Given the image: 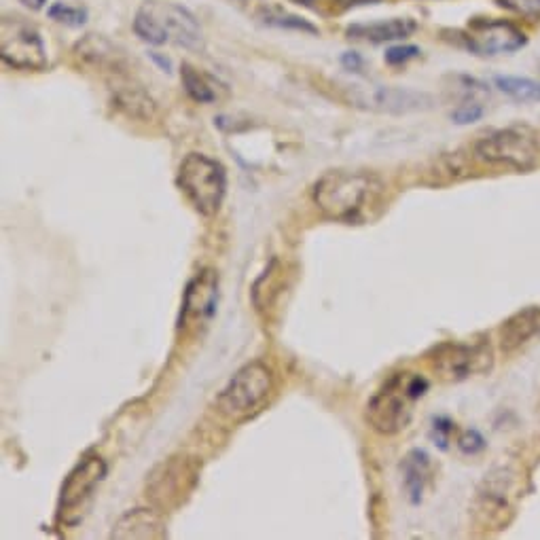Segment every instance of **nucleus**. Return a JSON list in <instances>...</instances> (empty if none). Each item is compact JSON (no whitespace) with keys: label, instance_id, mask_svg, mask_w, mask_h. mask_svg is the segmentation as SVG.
Wrapping results in <instances>:
<instances>
[{"label":"nucleus","instance_id":"nucleus-12","mask_svg":"<svg viewBox=\"0 0 540 540\" xmlns=\"http://www.w3.org/2000/svg\"><path fill=\"white\" fill-rule=\"evenodd\" d=\"M350 96L356 106L371 108L377 113H411L430 106V96L413 89L384 87V85H350Z\"/></svg>","mask_w":540,"mask_h":540},{"label":"nucleus","instance_id":"nucleus-13","mask_svg":"<svg viewBox=\"0 0 540 540\" xmlns=\"http://www.w3.org/2000/svg\"><path fill=\"white\" fill-rule=\"evenodd\" d=\"M219 303V274L214 269H202L185 288L183 308H180V329H197L214 316Z\"/></svg>","mask_w":540,"mask_h":540},{"label":"nucleus","instance_id":"nucleus-1","mask_svg":"<svg viewBox=\"0 0 540 540\" xmlns=\"http://www.w3.org/2000/svg\"><path fill=\"white\" fill-rule=\"evenodd\" d=\"M384 193V180L373 172L331 170L314 185V204L331 221L360 225L373 219Z\"/></svg>","mask_w":540,"mask_h":540},{"label":"nucleus","instance_id":"nucleus-24","mask_svg":"<svg viewBox=\"0 0 540 540\" xmlns=\"http://www.w3.org/2000/svg\"><path fill=\"white\" fill-rule=\"evenodd\" d=\"M483 115H485L483 104L479 100L471 98V100H464L462 104H458V108H454L452 119L458 125H468V123L479 121Z\"/></svg>","mask_w":540,"mask_h":540},{"label":"nucleus","instance_id":"nucleus-25","mask_svg":"<svg viewBox=\"0 0 540 540\" xmlns=\"http://www.w3.org/2000/svg\"><path fill=\"white\" fill-rule=\"evenodd\" d=\"M502 9H509L521 17L540 20V0H498Z\"/></svg>","mask_w":540,"mask_h":540},{"label":"nucleus","instance_id":"nucleus-16","mask_svg":"<svg viewBox=\"0 0 540 540\" xmlns=\"http://www.w3.org/2000/svg\"><path fill=\"white\" fill-rule=\"evenodd\" d=\"M166 536V521L153 509H132L123 513L111 532V538L115 540H161Z\"/></svg>","mask_w":540,"mask_h":540},{"label":"nucleus","instance_id":"nucleus-14","mask_svg":"<svg viewBox=\"0 0 540 540\" xmlns=\"http://www.w3.org/2000/svg\"><path fill=\"white\" fill-rule=\"evenodd\" d=\"M106 477V462L100 456H89L81 464L72 468V473L66 477L60 496V513L62 519L68 521V515L77 509H83L94 496L98 485Z\"/></svg>","mask_w":540,"mask_h":540},{"label":"nucleus","instance_id":"nucleus-3","mask_svg":"<svg viewBox=\"0 0 540 540\" xmlns=\"http://www.w3.org/2000/svg\"><path fill=\"white\" fill-rule=\"evenodd\" d=\"M426 390L428 382L424 375H390L367 403L365 418L369 426L386 437L399 435L411 422L413 403L422 399Z\"/></svg>","mask_w":540,"mask_h":540},{"label":"nucleus","instance_id":"nucleus-15","mask_svg":"<svg viewBox=\"0 0 540 540\" xmlns=\"http://www.w3.org/2000/svg\"><path fill=\"white\" fill-rule=\"evenodd\" d=\"M106 85L108 92H111L113 104L123 115H128L130 119L136 121H151L155 117L157 111L155 100L149 96L144 85L125 70V66L108 72Z\"/></svg>","mask_w":540,"mask_h":540},{"label":"nucleus","instance_id":"nucleus-27","mask_svg":"<svg viewBox=\"0 0 540 540\" xmlns=\"http://www.w3.org/2000/svg\"><path fill=\"white\" fill-rule=\"evenodd\" d=\"M420 47L416 45H396V47H390L386 51L384 60L390 64V66H401V64H407L409 60L418 58L420 56Z\"/></svg>","mask_w":540,"mask_h":540},{"label":"nucleus","instance_id":"nucleus-7","mask_svg":"<svg viewBox=\"0 0 540 540\" xmlns=\"http://www.w3.org/2000/svg\"><path fill=\"white\" fill-rule=\"evenodd\" d=\"M428 365L437 380L458 384L490 373L494 367V350L488 341H445L432 348Z\"/></svg>","mask_w":540,"mask_h":540},{"label":"nucleus","instance_id":"nucleus-31","mask_svg":"<svg viewBox=\"0 0 540 540\" xmlns=\"http://www.w3.org/2000/svg\"><path fill=\"white\" fill-rule=\"evenodd\" d=\"M341 7H358V5H373L380 3V0H337Z\"/></svg>","mask_w":540,"mask_h":540},{"label":"nucleus","instance_id":"nucleus-22","mask_svg":"<svg viewBox=\"0 0 540 540\" xmlns=\"http://www.w3.org/2000/svg\"><path fill=\"white\" fill-rule=\"evenodd\" d=\"M496 87L504 96H509L515 102L532 104L540 102V83L528 77H496Z\"/></svg>","mask_w":540,"mask_h":540},{"label":"nucleus","instance_id":"nucleus-19","mask_svg":"<svg viewBox=\"0 0 540 540\" xmlns=\"http://www.w3.org/2000/svg\"><path fill=\"white\" fill-rule=\"evenodd\" d=\"M403 488L411 504H420L424 498L426 483L430 477V456L424 449H411L401 462Z\"/></svg>","mask_w":540,"mask_h":540},{"label":"nucleus","instance_id":"nucleus-20","mask_svg":"<svg viewBox=\"0 0 540 540\" xmlns=\"http://www.w3.org/2000/svg\"><path fill=\"white\" fill-rule=\"evenodd\" d=\"M180 81H183L187 96L197 104H212L219 100V94H216L214 89V79L204 75V72H200L189 62L180 66Z\"/></svg>","mask_w":540,"mask_h":540},{"label":"nucleus","instance_id":"nucleus-29","mask_svg":"<svg viewBox=\"0 0 540 540\" xmlns=\"http://www.w3.org/2000/svg\"><path fill=\"white\" fill-rule=\"evenodd\" d=\"M341 66L350 72H358L360 68H363V58H360L356 51H346L344 56H341Z\"/></svg>","mask_w":540,"mask_h":540},{"label":"nucleus","instance_id":"nucleus-32","mask_svg":"<svg viewBox=\"0 0 540 540\" xmlns=\"http://www.w3.org/2000/svg\"><path fill=\"white\" fill-rule=\"evenodd\" d=\"M20 3L32 11H41L47 5V0H20Z\"/></svg>","mask_w":540,"mask_h":540},{"label":"nucleus","instance_id":"nucleus-23","mask_svg":"<svg viewBox=\"0 0 540 540\" xmlns=\"http://www.w3.org/2000/svg\"><path fill=\"white\" fill-rule=\"evenodd\" d=\"M47 15H49V20L64 24V26H70V28H79V26H83L87 22V9L70 7L66 3H53L47 9Z\"/></svg>","mask_w":540,"mask_h":540},{"label":"nucleus","instance_id":"nucleus-2","mask_svg":"<svg viewBox=\"0 0 540 540\" xmlns=\"http://www.w3.org/2000/svg\"><path fill=\"white\" fill-rule=\"evenodd\" d=\"M134 32L140 41L155 47L176 45L191 51L204 47V30L197 17L168 0H144L134 17Z\"/></svg>","mask_w":540,"mask_h":540},{"label":"nucleus","instance_id":"nucleus-10","mask_svg":"<svg viewBox=\"0 0 540 540\" xmlns=\"http://www.w3.org/2000/svg\"><path fill=\"white\" fill-rule=\"evenodd\" d=\"M197 464L187 456H172L153 468L147 479V498L159 511H168L178 507L195 488Z\"/></svg>","mask_w":540,"mask_h":540},{"label":"nucleus","instance_id":"nucleus-6","mask_svg":"<svg viewBox=\"0 0 540 540\" xmlns=\"http://www.w3.org/2000/svg\"><path fill=\"white\" fill-rule=\"evenodd\" d=\"M473 151L488 166H504L517 172H532L540 166V136L528 125H511L483 136Z\"/></svg>","mask_w":540,"mask_h":540},{"label":"nucleus","instance_id":"nucleus-21","mask_svg":"<svg viewBox=\"0 0 540 540\" xmlns=\"http://www.w3.org/2000/svg\"><path fill=\"white\" fill-rule=\"evenodd\" d=\"M257 15L265 26L280 28V30H295V32H305V34H320V30L310 20H305V17L286 11L278 5H263Z\"/></svg>","mask_w":540,"mask_h":540},{"label":"nucleus","instance_id":"nucleus-9","mask_svg":"<svg viewBox=\"0 0 540 540\" xmlns=\"http://www.w3.org/2000/svg\"><path fill=\"white\" fill-rule=\"evenodd\" d=\"M0 58L15 70H45L47 47L41 32L24 17H5L0 26Z\"/></svg>","mask_w":540,"mask_h":540},{"label":"nucleus","instance_id":"nucleus-4","mask_svg":"<svg viewBox=\"0 0 540 540\" xmlns=\"http://www.w3.org/2000/svg\"><path fill=\"white\" fill-rule=\"evenodd\" d=\"M176 185L197 212L202 216H214L225 200L227 172L221 161L204 153H189L180 161Z\"/></svg>","mask_w":540,"mask_h":540},{"label":"nucleus","instance_id":"nucleus-17","mask_svg":"<svg viewBox=\"0 0 540 540\" xmlns=\"http://www.w3.org/2000/svg\"><path fill=\"white\" fill-rule=\"evenodd\" d=\"M540 337V308H526L502 322L500 348L504 354H515Z\"/></svg>","mask_w":540,"mask_h":540},{"label":"nucleus","instance_id":"nucleus-8","mask_svg":"<svg viewBox=\"0 0 540 540\" xmlns=\"http://www.w3.org/2000/svg\"><path fill=\"white\" fill-rule=\"evenodd\" d=\"M517 492V475L511 468H494L485 473L477 485L473 511L475 519L485 528H500L509 524Z\"/></svg>","mask_w":540,"mask_h":540},{"label":"nucleus","instance_id":"nucleus-28","mask_svg":"<svg viewBox=\"0 0 540 540\" xmlns=\"http://www.w3.org/2000/svg\"><path fill=\"white\" fill-rule=\"evenodd\" d=\"M454 432V422L447 420V418H435V422H432V439H435V443L445 449L447 447V441H449V435Z\"/></svg>","mask_w":540,"mask_h":540},{"label":"nucleus","instance_id":"nucleus-5","mask_svg":"<svg viewBox=\"0 0 540 540\" xmlns=\"http://www.w3.org/2000/svg\"><path fill=\"white\" fill-rule=\"evenodd\" d=\"M274 392V371L263 360H252L233 373L227 386L216 396V407L229 420H246L267 403Z\"/></svg>","mask_w":540,"mask_h":540},{"label":"nucleus","instance_id":"nucleus-18","mask_svg":"<svg viewBox=\"0 0 540 540\" xmlns=\"http://www.w3.org/2000/svg\"><path fill=\"white\" fill-rule=\"evenodd\" d=\"M418 24L411 17H392V20H380L369 24H352L346 28L348 39L367 41V43H390L403 41L416 32Z\"/></svg>","mask_w":540,"mask_h":540},{"label":"nucleus","instance_id":"nucleus-26","mask_svg":"<svg viewBox=\"0 0 540 540\" xmlns=\"http://www.w3.org/2000/svg\"><path fill=\"white\" fill-rule=\"evenodd\" d=\"M458 449L464 456H477L485 449V439L479 435L477 430H464L456 441Z\"/></svg>","mask_w":540,"mask_h":540},{"label":"nucleus","instance_id":"nucleus-11","mask_svg":"<svg viewBox=\"0 0 540 540\" xmlns=\"http://www.w3.org/2000/svg\"><path fill=\"white\" fill-rule=\"evenodd\" d=\"M464 45L479 56H500V53H513L526 45V34L515 24L496 17H475L460 34Z\"/></svg>","mask_w":540,"mask_h":540},{"label":"nucleus","instance_id":"nucleus-30","mask_svg":"<svg viewBox=\"0 0 540 540\" xmlns=\"http://www.w3.org/2000/svg\"><path fill=\"white\" fill-rule=\"evenodd\" d=\"M151 60L155 62V64H159L161 66V70H164V72H170L172 70V62L168 60V58H164V56H159V53H151Z\"/></svg>","mask_w":540,"mask_h":540}]
</instances>
